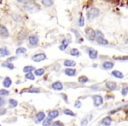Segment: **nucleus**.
Listing matches in <instances>:
<instances>
[{"label":"nucleus","mask_w":128,"mask_h":126,"mask_svg":"<svg viewBox=\"0 0 128 126\" xmlns=\"http://www.w3.org/2000/svg\"><path fill=\"white\" fill-rule=\"evenodd\" d=\"M69 42L68 41V39H63L62 41V46H60V50H62V51H64L65 49L68 47V46H69Z\"/></svg>","instance_id":"nucleus-20"},{"label":"nucleus","mask_w":128,"mask_h":126,"mask_svg":"<svg viewBox=\"0 0 128 126\" xmlns=\"http://www.w3.org/2000/svg\"><path fill=\"white\" fill-rule=\"evenodd\" d=\"M121 94H122V95H126L128 94V87H126L124 88L123 89H122V91H121Z\"/></svg>","instance_id":"nucleus-36"},{"label":"nucleus","mask_w":128,"mask_h":126,"mask_svg":"<svg viewBox=\"0 0 128 126\" xmlns=\"http://www.w3.org/2000/svg\"><path fill=\"white\" fill-rule=\"evenodd\" d=\"M85 33H86V36H87V39L90 41H94L97 38V35H96V32L93 30L92 28L90 27H88L86 30H85Z\"/></svg>","instance_id":"nucleus-2"},{"label":"nucleus","mask_w":128,"mask_h":126,"mask_svg":"<svg viewBox=\"0 0 128 126\" xmlns=\"http://www.w3.org/2000/svg\"><path fill=\"white\" fill-rule=\"evenodd\" d=\"M44 119H45V113L44 112L41 111V112H38V113L36 114V122L37 123L44 121Z\"/></svg>","instance_id":"nucleus-10"},{"label":"nucleus","mask_w":128,"mask_h":126,"mask_svg":"<svg viewBox=\"0 0 128 126\" xmlns=\"http://www.w3.org/2000/svg\"><path fill=\"white\" fill-rule=\"evenodd\" d=\"M63 65L66 66V67H69V68H70L71 67H75L76 65V63L74 60H64Z\"/></svg>","instance_id":"nucleus-12"},{"label":"nucleus","mask_w":128,"mask_h":126,"mask_svg":"<svg viewBox=\"0 0 128 126\" xmlns=\"http://www.w3.org/2000/svg\"><path fill=\"white\" fill-rule=\"evenodd\" d=\"M111 121H112L111 118L109 117V116H107V117H105V118L103 119L102 122H101V124L105 126H110L111 124Z\"/></svg>","instance_id":"nucleus-16"},{"label":"nucleus","mask_w":128,"mask_h":126,"mask_svg":"<svg viewBox=\"0 0 128 126\" xmlns=\"http://www.w3.org/2000/svg\"><path fill=\"white\" fill-rule=\"evenodd\" d=\"M114 67V63L111 61H105L103 63V67L105 69H111Z\"/></svg>","instance_id":"nucleus-13"},{"label":"nucleus","mask_w":128,"mask_h":126,"mask_svg":"<svg viewBox=\"0 0 128 126\" xmlns=\"http://www.w3.org/2000/svg\"><path fill=\"white\" fill-rule=\"evenodd\" d=\"M28 41L32 46H37L39 43V37L37 35H31L28 38Z\"/></svg>","instance_id":"nucleus-5"},{"label":"nucleus","mask_w":128,"mask_h":126,"mask_svg":"<svg viewBox=\"0 0 128 126\" xmlns=\"http://www.w3.org/2000/svg\"><path fill=\"white\" fill-rule=\"evenodd\" d=\"M53 123V119L50 117H47V119H44L43 121V126H50Z\"/></svg>","instance_id":"nucleus-23"},{"label":"nucleus","mask_w":128,"mask_h":126,"mask_svg":"<svg viewBox=\"0 0 128 126\" xmlns=\"http://www.w3.org/2000/svg\"><path fill=\"white\" fill-rule=\"evenodd\" d=\"M0 126H1V124H0Z\"/></svg>","instance_id":"nucleus-42"},{"label":"nucleus","mask_w":128,"mask_h":126,"mask_svg":"<svg viewBox=\"0 0 128 126\" xmlns=\"http://www.w3.org/2000/svg\"><path fill=\"white\" fill-rule=\"evenodd\" d=\"M16 60V57H12V58H9V59L7 60V62H10L11 60Z\"/></svg>","instance_id":"nucleus-40"},{"label":"nucleus","mask_w":128,"mask_h":126,"mask_svg":"<svg viewBox=\"0 0 128 126\" xmlns=\"http://www.w3.org/2000/svg\"><path fill=\"white\" fill-rule=\"evenodd\" d=\"M44 73H45V69H44V68H39V69H36L35 71H34V74H35L36 75H38V76L43 75Z\"/></svg>","instance_id":"nucleus-25"},{"label":"nucleus","mask_w":128,"mask_h":126,"mask_svg":"<svg viewBox=\"0 0 128 126\" xmlns=\"http://www.w3.org/2000/svg\"><path fill=\"white\" fill-rule=\"evenodd\" d=\"M97 39V43L100 44V45H107L108 44V41L105 39Z\"/></svg>","instance_id":"nucleus-31"},{"label":"nucleus","mask_w":128,"mask_h":126,"mask_svg":"<svg viewBox=\"0 0 128 126\" xmlns=\"http://www.w3.org/2000/svg\"><path fill=\"white\" fill-rule=\"evenodd\" d=\"M2 66L5 67H7L9 69H14V65L12 63H10V62H5V63H3Z\"/></svg>","instance_id":"nucleus-27"},{"label":"nucleus","mask_w":128,"mask_h":126,"mask_svg":"<svg viewBox=\"0 0 128 126\" xmlns=\"http://www.w3.org/2000/svg\"><path fill=\"white\" fill-rule=\"evenodd\" d=\"M111 75H112L114 77L118 78V79H122V78H124V75L120 72V71H118V70H114V71H112Z\"/></svg>","instance_id":"nucleus-17"},{"label":"nucleus","mask_w":128,"mask_h":126,"mask_svg":"<svg viewBox=\"0 0 128 126\" xmlns=\"http://www.w3.org/2000/svg\"><path fill=\"white\" fill-rule=\"evenodd\" d=\"M26 52V49L25 47H18L17 50H16V54H25Z\"/></svg>","instance_id":"nucleus-29"},{"label":"nucleus","mask_w":128,"mask_h":126,"mask_svg":"<svg viewBox=\"0 0 128 126\" xmlns=\"http://www.w3.org/2000/svg\"><path fill=\"white\" fill-rule=\"evenodd\" d=\"M41 4L43 5H45L46 7H50V6H52V5H54V2L51 1V0H42Z\"/></svg>","instance_id":"nucleus-22"},{"label":"nucleus","mask_w":128,"mask_h":126,"mask_svg":"<svg viewBox=\"0 0 128 126\" xmlns=\"http://www.w3.org/2000/svg\"><path fill=\"white\" fill-rule=\"evenodd\" d=\"M52 88H53V89L60 91V90H62L63 85H62V83L61 82H54L52 84Z\"/></svg>","instance_id":"nucleus-7"},{"label":"nucleus","mask_w":128,"mask_h":126,"mask_svg":"<svg viewBox=\"0 0 128 126\" xmlns=\"http://www.w3.org/2000/svg\"><path fill=\"white\" fill-rule=\"evenodd\" d=\"M91 117H92V115H87V116H85L84 117L82 118V121H81V125L82 126L87 125V124L90 123V120H91Z\"/></svg>","instance_id":"nucleus-8"},{"label":"nucleus","mask_w":128,"mask_h":126,"mask_svg":"<svg viewBox=\"0 0 128 126\" xmlns=\"http://www.w3.org/2000/svg\"><path fill=\"white\" fill-rule=\"evenodd\" d=\"M89 56H90V59H92V60L97 59V51H96V50H94V49H92V48H90V50H89Z\"/></svg>","instance_id":"nucleus-14"},{"label":"nucleus","mask_w":128,"mask_h":126,"mask_svg":"<svg viewBox=\"0 0 128 126\" xmlns=\"http://www.w3.org/2000/svg\"><path fill=\"white\" fill-rule=\"evenodd\" d=\"M78 25H79V26H81V27L84 26V18H83L82 15H81L79 20H78Z\"/></svg>","instance_id":"nucleus-33"},{"label":"nucleus","mask_w":128,"mask_h":126,"mask_svg":"<svg viewBox=\"0 0 128 126\" xmlns=\"http://www.w3.org/2000/svg\"><path fill=\"white\" fill-rule=\"evenodd\" d=\"M4 104H5V100H4L3 98L0 97V107H2Z\"/></svg>","instance_id":"nucleus-39"},{"label":"nucleus","mask_w":128,"mask_h":126,"mask_svg":"<svg viewBox=\"0 0 128 126\" xmlns=\"http://www.w3.org/2000/svg\"><path fill=\"white\" fill-rule=\"evenodd\" d=\"M105 85H106V88L110 90H115L117 88V83L114 82H107Z\"/></svg>","instance_id":"nucleus-11"},{"label":"nucleus","mask_w":128,"mask_h":126,"mask_svg":"<svg viewBox=\"0 0 128 126\" xmlns=\"http://www.w3.org/2000/svg\"><path fill=\"white\" fill-rule=\"evenodd\" d=\"M62 96H63V99L65 100V102H68V99H67V95H64V94H62Z\"/></svg>","instance_id":"nucleus-41"},{"label":"nucleus","mask_w":128,"mask_h":126,"mask_svg":"<svg viewBox=\"0 0 128 126\" xmlns=\"http://www.w3.org/2000/svg\"><path fill=\"white\" fill-rule=\"evenodd\" d=\"M26 79H28V80H32V81H33L34 79H35L34 75H33L32 73H28V74H26Z\"/></svg>","instance_id":"nucleus-34"},{"label":"nucleus","mask_w":128,"mask_h":126,"mask_svg":"<svg viewBox=\"0 0 128 126\" xmlns=\"http://www.w3.org/2000/svg\"><path fill=\"white\" fill-rule=\"evenodd\" d=\"M0 36L2 38H7L9 36V32L7 28L3 25H0Z\"/></svg>","instance_id":"nucleus-6"},{"label":"nucleus","mask_w":128,"mask_h":126,"mask_svg":"<svg viewBox=\"0 0 128 126\" xmlns=\"http://www.w3.org/2000/svg\"><path fill=\"white\" fill-rule=\"evenodd\" d=\"M53 126H64L63 124H62V122H60V121H55L53 124Z\"/></svg>","instance_id":"nucleus-37"},{"label":"nucleus","mask_w":128,"mask_h":126,"mask_svg":"<svg viewBox=\"0 0 128 126\" xmlns=\"http://www.w3.org/2000/svg\"><path fill=\"white\" fill-rule=\"evenodd\" d=\"M96 35H97V38H96V39H105L103 33L101 31H99V30H97V31L96 32Z\"/></svg>","instance_id":"nucleus-30"},{"label":"nucleus","mask_w":128,"mask_h":126,"mask_svg":"<svg viewBox=\"0 0 128 126\" xmlns=\"http://www.w3.org/2000/svg\"><path fill=\"white\" fill-rule=\"evenodd\" d=\"M65 74L69 76H74L76 75V71L74 68H67V69H65Z\"/></svg>","instance_id":"nucleus-15"},{"label":"nucleus","mask_w":128,"mask_h":126,"mask_svg":"<svg viewBox=\"0 0 128 126\" xmlns=\"http://www.w3.org/2000/svg\"><path fill=\"white\" fill-rule=\"evenodd\" d=\"M9 95V91L6 89H0V95Z\"/></svg>","instance_id":"nucleus-35"},{"label":"nucleus","mask_w":128,"mask_h":126,"mask_svg":"<svg viewBox=\"0 0 128 126\" xmlns=\"http://www.w3.org/2000/svg\"><path fill=\"white\" fill-rule=\"evenodd\" d=\"M46 54H35V55H33V58H32V60H33V61L35 62H40V61H42V60H44L46 59Z\"/></svg>","instance_id":"nucleus-4"},{"label":"nucleus","mask_w":128,"mask_h":126,"mask_svg":"<svg viewBox=\"0 0 128 126\" xmlns=\"http://www.w3.org/2000/svg\"><path fill=\"white\" fill-rule=\"evenodd\" d=\"M3 85H4V87L5 88L11 87V85H12V80H11L9 77H5L4 82H3Z\"/></svg>","instance_id":"nucleus-19"},{"label":"nucleus","mask_w":128,"mask_h":126,"mask_svg":"<svg viewBox=\"0 0 128 126\" xmlns=\"http://www.w3.org/2000/svg\"><path fill=\"white\" fill-rule=\"evenodd\" d=\"M93 102H94V105L96 107H99L103 104V97L101 95H93Z\"/></svg>","instance_id":"nucleus-3"},{"label":"nucleus","mask_w":128,"mask_h":126,"mask_svg":"<svg viewBox=\"0 0 128 126\" xmlns=\"http://www.w3.org/2000/svg\"><path fill=\"white\" fill-rule=\"evenodd\" d=\"M70 54H71L72 56L78 57L80 55V53H79V51H78V49L73 48V49H71V51H70Z\"/></svg>","instance_id":"nucleus-24"},{"label":"nucleus","mask_w":128,"mask_h":126,"mask_svg":"<svg viewBox=\"0 0 128 126\" xmlns=\"http://www.w3.org/2000/svg\"><path fill=\"white\" fill-rule=\"evenodd\" d=\"M64 114H66V115H69V116H75V113L71 110H69V109H66L65 110H64Z\"/></svg>","instance_id":"nucleus-32"},{"label":"nucleus","mask_w":128,"mask_h":126,"mask_svg":"<svg viewBox=\"0 0 128 126\" xmlns=\"http://www.w3.org/2000/svg\"><path fill=\"white\" fill-rule=\"evenodd\" d=\"M99 13H100L99 9H97V8H95V7L91 8L87 13L88 19H89V20H92V19H94L95 18H97V17L99 16Z\"/></svg>","instance_id":"nucleus-1"},{"label":"nucleus","mask_w":128,"mask_h":126,"mask_svg":"<svg viewBox=\"0 0 128 126\" xmlns=\"http://www.w3.org/2000/svg\"><path fill=\"white\" fill-rule=\"evenodd\" d=\"M8 55H10V52L8 50L7 47H1L0 48V57H5V56H8Z\"/></svg>","instance_id":"nucleus-9"},{"label":"nucleus","mask_w":128,"mask_h":126,"mask_svg":"<svg viewBox=\"0 0 128 126\" xmlns=\"http://www.w3.org/2000/svg\"><path fill=\"white\" fill-rule=\"evenodd\" d=\"M81 106H82V103H81L79 100H77L76 102L75 103V107H76V108H80Z\"/></svg>","instance_id":"nucleus-38"},{"label":"nucleus","mask_w":128,"mask_h":126,"mask_svg":"<svg viewBox=\"0 0 128 126\" xmlns=\"http://www.w3.org/2000/svg\"><path fill=\"white\" fill-rule=\"evenodd\" d=\"M59 116V111L56 110H51L48 112V116L50 118H55L57 116Z\"/></svg>","instance_id":"nucleus-18"},{"label":"nucleus","mask_w":128,"mask_h":126,"mask_svg":"<svg viewBox=\"0 0 128 126\" xmlns=\"http://www.w3.org/2000/svg\"><path fill=\"white\" fill-rule=\"evenodd\" d=\"M9 104H10V106L12 108H15L16 106L18 105V102L16 100H14V99H10L9 100Z\"/></svg>","instance_id":"nucleus-28"},{"label":"nucleus","mask_w":128,"mask_h":126,"mask_svg":"<svg viewBox=\"0 0 128 126\" xmlns=\"http://www.w3.org/2000/svg\"><path fill=\"white\" fill-rule=\"evenodd\" d=\"M78 82H79L80 83H82V84H84V83L89 82V79H88L86 76H80V77L78 78Z\"/></svg>","instance_id":"nucleus-26"},{"label":"nucleus","mask_w":128,"mask_h":126,"mask_svg":"<svg viewBox=\"0 0 128 126\" xmlns=\"http://www.w3.org/2000/svg\"><path fill=\"white\" fill-rule=\"evenodd\" d=\"M35 68H34V67H33V66H27V67H24L23 71L26 74H28V73H32L33 71H35Z\"/></svg>","instance_id":"nucleus-21"}]
</instances>
